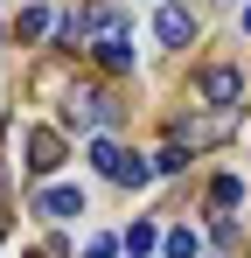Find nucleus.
<instances>
[{"label": "nucleus", "mask_w": 251, "mask_h": 258, "mask_svg": "<svg viewBox=\"0 0 251 258\" xmlns=\"http://www.w3.org/2000/svg\"><path fill=\"white\" fill-rule=\"evenodd\" d=\"M126 251H133V258L154 251V223H133V230H126Z\"/></svg>", "instance_id": "1a4fd4ad"}, {"label": "nucleus", "mask_w": 251, "mask_h": 258, "mask_svg": "<svg viewBox=\"0 0 251 258\" xmlns=\"http://www.w3.org/2000/svg\"><path fill=\"white\" fill-rule=\"evenodd\" d=\"M63 119H70V126H112V119H119V105H112L105 91H70Z\"/></svg>", "instance_id": "20e7f679"}, {"label": "nucleus", "mask_w": 251, "mask_h": 258, "mask_svg": "<svg viewBox=\"0 0 251 258\" xmlns=\"http://www.w3.org/2000/svg\"><path fill=\"white\" fill-rule=\"evenodd\" d=\"M14 147L28 154L21 168L35 174V181H42V174H56V168H63V140H56L49 126H21V133H14Z\"/></svg>", "instance_id": "f03ea898"}, {"label": "nucleus", "mask_w": 251, "mask_h": 258, "mask_svg": "<svg viewBox=\"0 0 251 258\" xmlns=\"http://www.w3.org/2000/svg\"><path fill=\"white\" fill-rule=\"evenodd\" d=\"M189 168V154H181V147H161V154H154V174H181Z\"/></svg>", "instance_id": "6e6552de"}, {"label": "nucleus", "mask_w": 251, "mask_h": 258, "mask_svg": "<svg viewBox=\"0 0 251 258\" xmlns=\"http://www.w3.org/2000/svg\"><path fill=\"white\" fill-rule=\"evenodd\" d=\"M244 28H251V7H244Z\"/></svg>", "instance_id": "f8f14e48"}, {"label": "nucleus", "mask_w": 251, "mask_h": 258, "mask_svg": "<svg viewBox=\"0 0 251 258\" xmlns=\"http://www.w3.org/2000/svg\"><path fill=\"white\" fill-rule=\"evenodd\" d=\"M167 258H196V230H167Z\"/></svg>", "instance_id": "9b49d317"}, {"label": "nucleus", "mask_w": 251, "mask_h": 258, "mask_svg": "<svg viewBox=\"0 0 251 258\" xmlns=\"http://www.w3.org/2000/svg\"><path fill=\"white\" fill-rule=\"evenodd\" d=\"M196 91H203V105H216V112H230V105L244 98V70H230V63H209L203 77H196Z\"/></svg>", "instance_id": "7ed1b4c3"}, {"label": "nucleus", "mask_w": 251, "mask_h": 258, "mask_svg": "<svg viewBox=\"0 0 251 258\" xmlns=\"http://www.w3.org/2000/svg\"><path fill=\"white\" fill-rule=\"evenodd\" d=\"M35 216H84V188H42Z\"/></svg>", "instance_id": "423d86ee"}, {"label": "nucleus", "mask_w": 251, "mask_h": 258, "mask_svg": "<svg viewBox=\"0 0 251 258\" xmlns=\"http://www.w3.org/2000/svg\"><path fill=\"white\" fill-rule=\"evenodd\" d=\"M91 161L112 174V181H126V188H147V181H154V161L126 154V147H112V140H91Z\"/></svg>", "instance_id": "f257e3e1"}, {"label": "nucleus", "mask_w": 251, "mask_h": 258, "mask_svg": "<svg viewBox=\"0 0 251 258\" xmlns=\"http://www.w3.org/2000/svg\"><path fill=\"white\" fill-rule=\"evenodd\" d=\"M209 203H216V210H237V203H244V181H237V174H216V181H209Z\"/></svg>", "instance_id": "0eeeda50"}, {"label": "nucleus", "mask_w": 251, "mask_h": 258, "mask_svg": "<svg viewBox=\"0 0 251 258\" xmlns=\"http://www.w3.org/2000/svg\"><path fill=\"white\" fill-rule=\"evenodd\" d=\"M42 28H49V14H42V7H21V42H35Z\"/></svg>", "instance_id": "9d476101"}, {"label": "nucleus", "mask_w": 251, "mask_h": 258, "mask_svg": "<svg viewBox=\"0 0 251 258\" xmlns=\"http://www.w3.org/2000/svg\"><path fill=\"white\" fill-rule=\"evenodd\" d=\"M154 35H161L167 49H189L196 42V14H189V7H161V14H154Z\"/></svg>", "instance_id": "39448f33"}]
</instances>
